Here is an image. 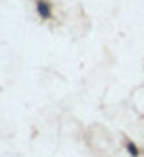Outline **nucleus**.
<instances>
[{"label":"nucleus","instance_id":"obj_1","mask_svg":"<svg viewBox=\"0 0 144 157\" xmlns=\"http://www.w3.org/2000/svg\"><path fill=\"white\" fill-rule=\"evenodd\" d=\"M37 9H39V15H42V17H48V15H50V9H48V5H44V2H39Z\"/></svg>","mask_w":144,"mask_h":157}]
</instances>
